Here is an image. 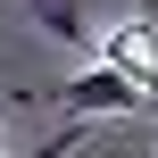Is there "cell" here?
<instances>
[{"label": "cell", "mask_w": 158, "mask_h": 158, "mask_svg": "<svg viewBox=\"0 0 158 158\" xmlns=\"http://www.w3.org/2000/svg\"><path fill=\"white\" fill-rule=\"evenodd\" d=\"M142 17H150V25H158V0H150V8H142Z\"/></svg>", "instance_id": "obj_3"}, {"label": "cell", "mask_w": 158, "mask_h": 158, "mask_svg": "<svg viewBox=\"0 0 158 158\" xmlns=\"http://www.w3.org/2000/svg\"><path fill=\"white\" fill-rule=\"evenodd\" d=\"M58 100L75 108V125H83V117H142V108H150V92H142L125 67H92V75H75Z\"/></svg>", "instance_id": "obj_1"}, {"label": "cell", "mask_w": 158, "mask_h": 158, "mask_svg": "<svg viewBox=\"0 0 158 158\" xmlns=\"http://www.w3.org/2000/svg\"><path fill=\"white\" fill-rule=\"evenodd\" d=\"M25 8H33V25H42V33L83 42V0H25Z\"/></svg>", "instance_id": "obj_2"}, {"label": "cell", "mask_w": 158, "mask_h": 158, "mask_svg": "<svg viewBox=\"0 0 158 158\" xmlns=\"http://www.w3.org/2000/svg\"><path fill=\"white\" fill-rule=\"evenodd\" d=\"M150 117H158V100H150Z\"/></svg>", "instance_id": "obj_4"}]
</instances>
